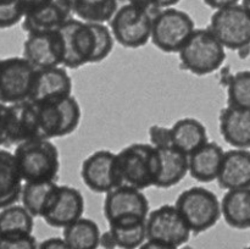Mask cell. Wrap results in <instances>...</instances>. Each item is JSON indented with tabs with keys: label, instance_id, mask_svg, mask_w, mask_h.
<instances>
[{
	"label": "cell",
	"instance_id": "cell-1",
	"mask_svg": "<svg viewBox=\"0 0 250 249\" xmlns=\"http://www.w3.org/2000/svg\"><path fill=\"white\" fill-rule=\"evenodd\" d=\"M63 43V67L78 68L88 63L104 61L114 48L110 27L103 23H88L68 19L59 28Z\"/></svg>",
	"mask_w": 250,
	"mask_h": 249
},
{
	"label": "cell",
	"instance_id": "cell-2",
	"mask_svg": "<svg viewBox=\"0 0 250 249\" xmlns=\"http://www.w3.org/2000/svg\"><path fill=\"white\" fill-rule=\"evenodd\" d=\"M23 182H45L59 178L60 154L50 139H32L16 145L14 151Z\"/></svg>",
	"mask_w": 250,
	"mask_h": 249
},
{
	"label": "cell",
	"instance_id": "cell-3",
	"mask_svg": "<svg viewBox=\"0 0 250 249\" xmlns=\"http://www.w3.org/2000/svg\"><path fill=\"white\" fill-rule=\"evenodd\" d=\"M158 12L141 1H128L119 6L109 22L114 39L124 48L144 46L150 39L153 20Z\"/></svg>",
	"mask_w": 250,
	"mask_h": 249
},
{
	"label": "cell",
	"instance_id": "cell-4",
	"mask_svg": "<svg viewBox=\"0 0 250 249\" xmlns=\"http://www.w3.org/2000/svg\"><path fill=\"white\" fill-rule=\"evenodd\" d=\"M178 55L182 68L195 76H208L224 65L226 48L210 28H195Z\"/></svg>",
	"mask_w": 250,
	"mask_h": 249
},
{
	"label": "cell",
	"instance_id": "cell-5",
	"mask_svg": "<svg viewBox=\"0 0 250 249\" xmlns=\"http://www.w3.org/2000/svg\"><path fill=\"white\" fill-rule=\"evenodd\" d=\"M124 185L144 190L155 186L159 173L158 149L151 144L132 143L117 153Z\"/></svg>",
	"mask_w": 250,
	"mask_h": 249
},
{
	"label": "cell",
	"instance_id": "cell-6",
	"mask_svg": "<svg viewBox=\"0 0 250 249\" xmlns=\"http://www.w3.org/2000/svg\"><path fill=\"white\" fill-rule=\"evenodd\" d=\"M190 231L195 234L208 231L219 222L221 202L217 195L208 188L195 186L183 190L175 203Z\"/></svg>",
	"mask_w": 250,
	"mask_h": 249
},
{
	"label": "cell",
	"instance_id": "cell-7",
	"mask_svg": "<svg viewBox=\"0 0 250 249\" xmlns=\"http://www.w3.org/2000/svg\"><path fill=\"white\" fill-rule=\"evenodd\" d=\"M195 31L189 14L176 7L163 9L154 16L151 42L164 53H178Z\"/></svg>",
	"mask_w": 250,
	"mask_h": 249
},
{
	"label": "cell",
	"instance_id": "cell-8",
	"mask_svg": "<svg viewBox=\"0 0 250 249\" xmlns=\"http://www.w3.org/2000/svg\"><path fill=\"white\" fill-rule=\"evenodd\" d=\"M36 105L44 139L70 136L80 126L82 111L80 103L72 95Z\"/></svg>",
	"mask_w": 250,
	"mask_h": 249
},
{
	"label": "cell",
	"instance_id": "cell-9",
	"mask_svg": "<svg viewBox=\"0 0 250 249\" xmlns=\"http://www.w3.org/2000/svg\"><path fill=\"white\" fill-rule=\"evenodd\" d=\"M37 68L23 56L0 59V102L6 105L27 102Z\"/></svg>",
	"mask_w": 250,
	"mask_h": 249
},
{
	"label": "cell",
	"instance_id": "cell-10",
	"mask_svg": "<svg viewBox=\"0 0 250 249\" xmlns=\"http://www.w3.org/2000/svg\"><path fill=\"white\" fill-rule=\"evenodd\" d=\"M209 28L229 50L250 45V14L242 4L215 10Z\"/></svg>",
	"mask_w": 250,
	"mask_h": 249
},
{
	"label": "cell",
	"instance_id": "cell-11",
	"mask_svg": "<svg viewBox=\"0 0 250 249\" xmlns=\"http://www.w3.org/2000/svg\"><path fill=\"white\" fill-rule=\"evenodd\" d=\"M190 233L189 226L175 204L161 205L149 212L146 217L149 241L181 248L189 241Z\"/></svg>",
	"mask_w": 250,
	"mask_h": 249
},
{
	"label": "cell",
	"instance_id": "cell-12",
	"mask_svg": "<svg viewBox=\"0 0 250 249\" xmlns=\"http://www.w3.org/2000/svg\"><path fill=\"white\" fill-rule=\"evenodd\" d=\"M83 183L92 192L105 193L124 185L117 154L106 149L94 151L83 160L81 167Z\"/></svg>",
	"mask_w": 250,
	"mask_h": 249
},
{
	"label": "cell",
	"instance_id": "cell-13",
	"mask_svg": "<svg viewBox=\"0 0 250 249\" xmlns=\"http://www.w3.org/2000/svg\"><path fill=\"white\" fill-rule=\"evenodd\" d=\"M103 212L107 222L124 217H143L149 215V200L143 190L122 185L105 194Z\"/></svg>",
	"mask_w": 250,
	"mask_h": 249
},
{
	"label": "cell",
	"instance_id": "cell-14",
	"mask_svg": "<svg viewBox=\"0 0 250 249\" xmlns=\"http://www.w3.org/2000/svg\"><path fill=\"white\" fill-rule=\"evenodd\" d=\"M63 43L59 29L31 33L23 43V58L37 70L63 65Z\"/></svg>",
	"mask_w": 250,
	"mask_h": 249
},
{
	"label": "cell",
	"instance_id": "cell-15",
	"mask_svg": "<svg viewBox=\"0 0 250 249\" xmlns=\"http://www.w3.org/2000/svg\"><path fill=\"white\" fill-rule=\"evenodd\" d=\"M72 80L63 66L37 70L29 102L41 104L72 95Z\"/></svg>",
	"mask_w": 250,
	"mask_h": 249
},
{
	"label": "cell",
	"instance_id": "cell-16",
	"mask_svg": "<svg viewBox=\"0 0 250 249\" xmlns=\"http://www.w3.org/2000/svg\"><path fill=\"white\" fill-rule=\"evenodd\" d=\"M71 0H49L24 15L22 28L28 34L56 31L71 19Z\"/></svg>",
	"mask_w": 250,
	"mask_h": 249
},
{
	"label": "cell",
	"instance_id": "cell-17",
	"mask_svg": "<svg viewBox=\"0 0 250 249\" xmlns=\"http://www.w3.org/2000/svg\"><path fill=\"white\" fill-rule=\"evenodd\" d=\"M84 197L77 188L59 186L58 194L43 220L51 227L65 228L72 222L83 217Z\"/></svg>",
	"mask_w": 250,
	"mask_h": 249
},
{
	"label": "cell",
	"instance_id": "cell-18",
	"mask_svg": "<svg viewBox=\"0 0 250 249\" xmlns=\"http://www.w3.org/2000/svg\"><path fill=\"white\" fill-rule=\"evenodd\" d=\"M32 139H44L37 105L29 100L10 105V145H19Z\"/></svg>",
	"mask_w": 250,
	"mask_h": 249
},
{
	"label": "cell",
	"instance_id": "cell-19",
	"mask_svg": "<svg viewBox=\"0 0 250 249\" xmlns=\"http://www.w3.org/2000/svg\"><path fill=\"white\" fill-rule=\"evenodd\" d=\"M216 181L225 190L250 188V150L233 148L225 151Z\"/></svg>",
	"mask_w": 250,
	"mask_h": 249
},
{
	"label": "cell",
	"instance_id": "cell-20",
	"mask_svg": "<svg viewBox=\"0 0 250 249\" xmlns=\"http://www.w3.org/2000/svg\"><path fill=\"white\" fill-rule=\"evenodd\" d=\"M219 127L227 144L237 149L250 148V110L227 105L220 112Z\"/></svg>",
	"mask_w": 250,
	"mask_h": 249
},
{
	"label": "cell",
	"instance_id": "cell-21",
	"mask_svg": "<svg viewBox=\"0 0 250 249\" xmlns=\"http://www.w3.org/2000/svg\"><path fill=\"white\" fill-rule=\"evenodd\" d=\"M225 151L216 142H208L188 155L189 173L195 181L209 183L216 181L224 160Z\"/></svg>",
	"mask_w": 250,
	"mask_h": 249
},
{
	"label": "cell",
	"instance_id": "cell-22",
	"mask_svg": "<svg viewBox=\"0 0 250 249\" xmlns=\"http://www.w3.org/2000/svg\"><path fill=\"white\" fill-rule=\"evenodd\" d=\"M159 154V173L155 187L171 188L189 173L188 155L173 145L156 148Z\"/></svg>",
	"mask_w": 250,
	"mask_h": 249
},
{
	"label": "cell",
	"instance_id": "cell-23",
	"mask_svg": "<svg viewBox=\"0 0 250 249\" xmlns=\"http://www.w3.org/2000/svg\"><path fill=\"white\" fill-rule=\"evenodd\" d=\"M23 178L14 153L0 149V210L21 199Z\"/></svg>",
	"mask_w": 250,
	"mask_h": 249
},
{
	"label": "cell",
	"instance_id": "cell-24",
	"mask_svg": "<svg viewBox=\"0 0 250 249\" xmlns=\"http://www.w3.org/2000/svg\"><path fill=\"white\" fill-rule=\"evenodd\" d=\"M172 145L189 155L208 143V131L202 121L194 117H183L171 126Z\"/></svg>",
	"mask_w": 250,
	"mask_h": 249
},
{
	"label": "cell",
	"instance_id": "cell-25",
	"mask_svg": "<svg viewBox=\"0 0 250 249\" xmlns=\"http://www.w3.org/2000/svg\"><path fill=\"white\" fill-rule=\"evenodd\" d=\"M221 212L232 228H250V188L226 190L221 200Z\"/></svg>",
	"mask_w": 250,
	"mask_h": 249
},
{
	"label": "cell",
	"instance_id": "cell-26",
	"mask_svg": "<svg viewBox=\"0 0 250 249\" xmlns=\"http://www.w3.org/2000/svg\"><path fill=\"white\" fill-rule=\"evenodd\" d=\"M59 185L54 181L24 182L21 193L22 205L34 217H42L48 212L58 194Z\"/></svg>",
	"mask_w": 250,
	"mask_h": 249
},
{
	"label": "cell",
	"instance_id": "cell-27",
	"mask_svg": "<svg viewBox=\"0 0 250 249\" xmlns=\"http://www.w3.org/2000/svg\"><path fill=\"white\" fill-rule=\"evenodd\" d=\"M115 243L119 249H138L146 237V219L143 217H124L109 222Z\"/></svg>",
	"mask_w": 250,
	"mask_h": 249
},
{
	"label": "cell",
	"instance_id": "cell-28",
	"mask_svg": "<svg viewBox=\"0 0 250 249\" xmlns=\"http://www.w3.org/2000/svg\"><path fill=\"white\" fill-rule=\"evenodd\" d=\"M100 232L97 222L88 217H81L63 228L62 238L71 249H98L100 247Z\"/></svg>",
	"mask_w": 250,
	"mask_h": 249
},
{
	"label": "cell",
	"instance_id": "cell-29",
	"mask_svg": "<svg viewBox=\"0 0 250 249\" xmlns=\"http://www.w3.org/2000/svg\"><path fill=\"white\" fill-rule=\"evenodd\" d=\"M34 216L23 205L12 204L0 210V237L32 234Z\"/></svg>",
	"mask_w": 250,
	"mask_h": 249
},
{
	"label": "cell",
	"instance_id": "cell-30",
	"mask_svg": "<svg viewBox=\"0 0 250 249\" xmlns=\"http://www.w3.org/2000/svg\"><path fill=\"white\" fill-rule=\"evenodd\" d=\"M71 6L81 21L105 24L119 9V0H71Z\"/></svg>",
	"mask_w": 250,
	"mask_h": 249
},
{
	"label": "cell",
	"instance_id": "cell-31",
	"mask_svg": "<svg viewBox=\"0 0 250 249\" xmlns=\"http://www.w3.org/2000/svg\"><path fill=\"white\" fill-rule=\"evenodd\" d=\"M227 105L250 110V70L239 71L229 78Z\"/></svg>",
	"mask_w": 250,
	"mask_h": 249
},
{
	"label": "cell",
	"instance_id": "cell-32",
	"mask_svg": "<svg viewBox=\"0 0 250 249\" xmlns=\"http://www.w3.org/2000/svg\"><path fill=\"white\" fill-rule=\"evenodd\" d=\"M24 17L20 0H0V29L11 28Z\"/></svg>",
	"mask_w": 250,
	"mask_h": 249
},
{
	"label": "cell",
	"instance_id": "cell-33",
	"mask_svg": "<svg viewBox=\"0 0 250 249\" xmlns=\"http://www.w3.org/2000/svg\"><path fill=\"white\" fill-rule=\"evenodd\" d=\"M0 249H38V242L33 234L0 237Z\"/></svg>",
	"mask_w": 250,
	"mask_h": 249
},
{
	"label": "cell",
	"instance_id": "cell-34",
	"mask_svg": "<svg viewBox=\"0 0 250 249\" xmlns=\"http://www.w3.org/2000/svg\"><path fill=\"white\" fill-rule=\"evenodd\" d=\"M149 139L150 144L155 148H165L172 145L171 138V127H165L163 124H153L149 127Z\"/></svg>",
	"mask_w": 250,
	"mask_h": 249
},
{
	"label": "cell",
	"instance_id": "cell-35",
	"mask_svg": "<svg viewBox=\"0 0 250 249\" xmlns=\"http://www.w3.org/2000/svg\"><path fill=\"white\" fill-rule=\"evenodd\" d=\"M10 105L0 102V146H10L9 143Z\"/></svg>",
	"mask_w": 250,
	"mask_h": 249
},
{
	"label": "cell",
	"instance_id": "cell-36",
	"mask_svg": "<svg viewBox=\"0 0 250 249\" xmlns=\"http://www.w3.org/2000/svg\"><path fill=\"white\" fill-rule=\"evenodd\" d=\"M38 249H71L66 241L61 237H50L38 244Z\"/></svg>",
	"mask_w": 250,
	"mask_h": 249
},
{
	"label": "cell",
	"instance_id": "cell-37",
	"mask_svg": "<svg viewBox=\"0 0 250 249\" xmlns=\"http://www.w3.org/2000/svg\"><path fill=\"white\" fill-rule=\"evenodd\" d=\"M136 1H141L143 4L148 5L151 9L156 10V11H160V10L167 9V7H173L181 0H136Z\"/></svg>",
	"mask_w": 250,
	"mask_h": 249
},
{
	"label": "cell",
	"instance_id": "cell-38",
	"mask_svg": "<svg viewBox=\"0 0 250 249\" xmlns=\"http://www.w3.org/2000/svg\"><path fill=\"white\" fill-rule=\"evenodd\" d=\"M203 1H204L208 6L211 7V9L220 10L224 9V7L238 4L239 0H203Z\"/></svg>",
	"mask_w": 250,
	"mask_h": 249
},
{
	"label": "cell",
	"instance_id": "cell-39",
	"mask_svg": "<svg viewBox=\"0 0 250 249\" xmlns=\"http://www.w3.org/2000/svg\"><path fill=\"white\" fill-rule=\"evenodd\" d=\"M100 247H103L104 249H116V243H115V239L112 237L111 232L107 229L106 232L102 233L100 237Z\"/></svg>",
	"mask_w": 250,
	"mask_h": 249
},
{
	"label": "cell",
	"instance_id": "cell-40",
	"mask_svg": "<svg viewBox=\"0 0 250 249\" xmlns=\"http://www.w3.org/2000/svg\"><path fill=\"white\" fill-rule=\"evenodd\" d=\"M138 249H185V247H181V248H177V247H172L168 246V244H164V243H159V242H154V241H149L146 239Z\"/></svg>",
	"mask_w": 250,
	"mask_h": 249
},
{
	"label": "cell",
	"instance_id": "cell-41",
	"mask_svg": "<svg viewBox=\"0 0 250 249\" xmlns=\"http://www.w3.org/2000/svg\"><path fill=\"white\" fill-rule=\"evenodd\" d=\"M48 1H49V0H20L22 9H23L24 15H26L27 12L34 10L36 7H38V6H41V5L45 4V2H48Z\"/></svg>",
	"mask_w": 250,
	"mask_h": 249
},
{
	"label": "cell",
	"instance_id": "cell-42",
	"mask_svg": "<svg viewBox=\"0 0 250 249\" xmlns=\"http://www.w3.org/2000/svg\"><path fill=\"white\" fill-rule=\"evenodd\" d=\"M237 53H238L239 59H242V60H246V59H248L250 56V45L244 46V48H241L239 50H237Z\"/></svg>",
	"mask_w": 250,
	"mask_h": 249
},
{
	"label": "cell",
	"instance_id": "cell-43",
	"mask_svg": "<svg viewBox=\"0 0 250 249\" xmlns=\"http://www.w3.org/2000/svg\"><path fill=\"white\" fill-rule=\"evenodd\" d=\"M242 5L247 9V11L250 14V0H242Z\"/></svg>",
	"mask_w": 250,
	"mask_h": 249
},
{
	"label": "cell",
	"instance_id": "cell-44",
	"mask_svg": "<svg viewBox=\"0 0 250 249\" xmlns=\"http://www.w3.org/2000/svg\"><path fill=\"white\" fill-rule=\"evenodd\" d=\"M119 1H120V0H119ZM125 1L128 2V1H136V0H125Z\"/></svg>",
	"mask_w": 250,
	"mask_h": 249
},
{
	"label": "cell",
	"instance_id": "cell-45",
	"mask_svg": "<svg viewBox=\"0 0 250 249\" xmlns=\"http://www.w3.org/2000/svg\"><path fill=\"white\" fill-rule=\"evenodd\" d=\"M244 249H250V246H248V247H246V248H244Z\"/></svg>",
	"mask_w": 250,
	"mask_h": 249
}]
</instances>
